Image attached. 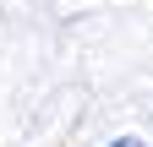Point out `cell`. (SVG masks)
I'll return each mask as SVG.
<instances>
[{"label": "cell", "mask_w": 153, "mask_h": 147, "mask_svg": "<svg viewBox=\"0 0 153 147\" xmlns=\"http://www.w3.org/2000/svg\"><path fill=\"white\" fill-rule=\"evenodd\" d=\"M115 147H142V142H131V136H126V142H115Z\"/></svg>", "instance_id": "cell-1"}]
</instances>
